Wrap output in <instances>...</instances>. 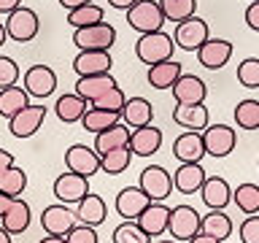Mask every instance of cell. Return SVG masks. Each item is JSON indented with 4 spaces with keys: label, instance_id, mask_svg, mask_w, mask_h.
I'll list each match as a JSON object with an SVG mask.
<instances>
[{
    "label": "cell",
    "instance_id": "d590c367",
    "mask_svg": "<svg viewBox=\"0 0 259 243\" xmlns=\"http://www.w3.org/2000/svg\"><path fill=\"white\" fill-rule=\"evenodd\" d=\"M27 189V173L19 165H11L0 173V192L8 197H22V192Z\"/></svg>",
    "mask_w": 259,
    "mask_h": 243
},
{
    "label": "cell",
    "instance_id": "e0dca14e",
    "mask_svg": "<svg viewBox=\"0 0 259 243\" xmlns=\"http://www.w3.org/2000/svg\"><path fill=\"white\" fill-rule=\"evenodd\" d=\"M167 219H170V208L165 202H149L141 216L135 219V224L149 235V238H162L167 232Z\"/></svg>",
    "mask_w": 259,
    "mask_h": 243
},
{
    "label": "cell",
    "instance_id": "1f68e13d",
    "mask_svg": "<svg viewBox=\"0 0 259 243\" xmlns=\"http://www.w3.org/2000/svg\"><path fill=\"white\" fill-rule=\"evenodd\" d=\"M130 162H133L130 146H119V149H111V151L100 154V170L108 176H121L130 168Z\"/></svg>",
    "mask_w": 259,
    "mask_h": 243
},
{
    "label": "cell",
    "instance_id": "277c9868",
    "mask_svg": "<svg viewBox=\"0 0 259 243\" xmlns=\"http://www.w3.org/2000/svg\"><path fill=\"white\" fill-rule=\"evenodd\" d=\"M124 14H127V24L135 32H141V35L143 32H157L165 24V16H162V8L157 0H138Z\"/></svg>",
    "mask_w": 259,
    "mask_h": 243
},
{
    "label": "cell",
    "instance_id": "ee69618b",
    "mask_svg": "<svg viewBox=\"0 0 259 243\" xmlns=\"http://www.w3.org/2000/svg\"><path fill=\"white\" fill-rule=\"evenodd\" d=\"M16 81H19V65H16V60L0 54V89L14 87Z\"/></svg>",
    "mask_w": 259,
    "mask_h": 243
},
{
    "label": "cell",
    "instance_id": "7c38bea8",
    "mask_svg": "<svg viewBox=\"0 0 259 243\" xmlns=\"http://www.w3.org/2000/svg\"><path fill=\"white\" fill-rule=\"evenodd\" d=\"M24 92L30 97H38V100H44V97L54 95L57 89V73L49 68V65H32V68L24 70Z\"/></svg>",
    "mask_w": 259,
    "mask_h": 243
},
{
    "label": "cell",
    "instance_id": "db71d44e",
    "mask_svg": "<svg viewBox=\"0 0 259 243\" xmlns=\"http://www.w3.org/2000/svg\"><path fill=\"white\" fill-rule=\"evenodd\" d=\"M38 243H65V238H57V235H49V238H40Z\"/></svg>",
    "mask_w": 259,
    "mask_h": 243
},
{
    "label": "cell",
    "instance_id": "e575fe53",
    "mask_svg": "<svg viewBox=\"0 0 259 243\" xmlns=\"http://www.w3.org/2000/svg\"><path fill=\"white\" fill-rule=\"evenodd\" d=\"M232 202L238 206L240 214H246V216L259 214V186L251 184V181L238 184V189H232Z\"/></svg>",
    "mask_w": 259,
    "mask_h": 243
},
{
    "label": "cell",
    "instance_id": "bcb514c9",
    "mask_svg": "<svg viewBox=\"0 0 259 243\" xmlns=\"http://www.w3.org/2000/svg\"><path fill=\"white\" fill-rule=\"evenodd\" d=\"M246 24L254 32H259V0H251L246 8Z\"/></svg>",
    "mask_w": 259,
    "mask_h": 243
},
{
    "label": "cell",
    "instance_id": "11a10c76",
    "mask_svg": "<svg viewBox=\"0 0 259 243\" xmlns=\"http://www.w3.org/2000/svg\"><path fill=\"white\" fill-rule=\"evenodd\" d=\"M6 40H8V35H6V24H3V22H0V46H3V44H6Z\"/></svg>",
    "mask_w": 259,
    "mask_h": 243
},
{
    "label": "cell",
    "instance_id": "5bb4252c",
    "mask_svg": "<svg viewBox=\"0 0 259 243\" xmlns=\"http://www.w3.org/2000/svg\"><path fill=\"white\" fill-rule=\"evenodd\" d=\"M162 141H165V135H162L159 127L143 125V127H135L130 133L127 146L133 151V157H151V154H157L162 149Z\"/></svg>",
    "mask_w": 259,
    "mask_h": 243
},
{
    "label": "cell",
    "instance_id": "836d02e7",
    "mask_svg": "<svg viewBox=\"0 0 259 243\" xmlns=\"http://www.w3.org/2000/svg\"><path fill=\"white\" fill-rule=\"evenodd\" d=\"M121 116L119 113H111V111H103V108H89L84 111V116H81V127L87 130V133H92V135H97V133H103V130H108L111 125H116Z\"/></svg>",
    "mask_w": 259,
    "mask_h": 243
},
{
    "label": "cell",
    "instance_id": "f1b7e54d",
    "mask_svg": "<svg viewBox=\"0 0 259 243\" xmlns=\"http://www.w3.org/2000/svg\"><path fill=\"white\" fill-rule=\"evenodd\" d=\"M232 219L224 214L222 208H210L205 216L200 219V232H205V235H210V238H216V240H227L232 235Z\"/></svg>",
    "mask_w": 259,
    "mask_h": 243
},
{
    "label": "cell",
    "instance_id": "484cf974",
    "mask_svg": "<svg viewBox=\"0 0 259 243\" xmlns=\"http://www.w3.org/2000/svg\"><path fill=\"white\" fill-rule=\"evenodd\" d=\"M111 87H116V78L111 73H97V76H78L76 81V95L84 97L87 103L97 100L100 95H105Z\"/></svg>",
    "mask_w": 259,
    "mask_h": 243
},
{
    "label": "cell",
    "instance_id": "d6a6232c",
    "mask_svg": "<svg viewBox=\"0 0 259 243\" xmlns=\"http://www.w3.org/2000/svg\"><path fill=\"white\" fill-rule=\"evenodd\" d=\"M30 103V95L24 92V87H6L0 89V116L11 119L14 113H19L24 105Z\"/></svg>",
    "mask_w": 259,
    "mask_h": 243
},
{
    "label": "cell",
    "instance_id": "ba28073f",
    "mask_svg": "<svg viewBox=\"0 0 259 243\" xmlns=\"http://www.w3.org/2000/svg\"><path fill=\"white\" fill-rule=\"evenodd\" d=\"M138 186H141L143 194L151 202H162V200L170 197V192H173V176H170L162 165H149V168H143Z\"/></svg>",
    "mask_w": 259,
    "mask_h": 243
},
{
    "label": "cell",
    "instance_id": "83f0119b",
    "mask_svg": "<svg viewBox=\"0 0 259 243\" xmlns=\"http://www.w3.org/2000/svg\"><path fill=\"white\" fill-rule=\"evenodd\" d=\"M184 73L181 62L178 60H165V62H157V65H149V73H146V78H149V84L154 89H170L176 84V78Z\"/></svg>",
    "mask_w": 259,
    "mask_h": 243
},
{
    "label": "cell",
    "instance_id": "f907efd6",
    "mask_svg": "<svg viewBox=\"0 0 259 243\" xmlns=\"http://www.w3.org/2000/svg\"><path fill=\"white\" fill-rule=\"evenodd\" d=\"M138 0H108V6L111 8H119V11H127L130 6H135Z\"/></svg>",
    "mask_w": 259,
    "mask_h": 243
},
{
    "label": "cell",
    "instance_id": "6f0895ef",
    "mask_svg": "<svg viewBox=\"0 0 259 243\" xmlns=\"http://www.w3.org/2000/svg\"><path fill=\"white\" fill-rule=\"evenodd\" d=\"M157 243H178V240H173V238H159Z\"/></svg>",
    "mask_w": 259,
    "mask_h": 243
},
{
    "label": "cell",
    "instance_id": "c3c4849f",
    "mask_svg": "<svg viewBox=\"0 0 259 243\" xmlns=\"http://www.w3.org/2000/svg\"><path fill=\"white\" fill-rule=\"evenodd\" d=\"M19 6H22V0H0V14H11Z\"/></svg>",
    "mask_w": 259,
    "mask_h": 243
},
{
    "label": "cell",
    "instance_id": "cb8c5ba5",
    "mask_svg": "<svg viewBox=\"0 0 259 243\" xmlns=\"http://www.w3.org/2000/svg\"><path fill=\"white\" fill-rule=\"evenodd\" d=\"M76 219L81 224H89V227H100L105 222V216H108V208H105V200L100 194H84L78 202H76Z\"/></svg>",
    "mask_w": 259,
    "mask_h": 243
},
{
    "label": "cell",
    "instance_id": "603a6c76",
    "mask_svg": "<svg viewBox=\"0 0 259 243\" xmlns=\"http://www.w3.org/2000/svg\"><path fill=\"white\" fill-rule=\"evenodd\" d=\"M30 219H32L30 206H27V202H24L22 197H14L11 206L6 208L3 219H0V227H3L8 235H22V232H27Z\"/></svg>",
    "mask_w": 259,
    "mask_h": 243
},
{
    "label": "cell",
    "instance_id": "f5cc1de1",
    "mask_svg": "<svg viewBox=\"0 0 259 243\" xmlns=\"http://www.w3.org/2000/svg\"><path fill=\"white\" fill-rule=\"evenodd\" d=\"M11 200H14V197H8V194H3V192H0V219H3V214H6V208L11 206Z\"/></svg>",
    "mask_w": 259,
    "mask_h": 243
},
{
    "label": "cell",
    "instance_id": "60d3db41",
    "mask_svg": "<svg viewBox=\"0 0 259 243\" xmlns=\"http://www.w3.org/2000/svg\"><path fill=\"white\" fill-rule=\"evenodd\" d=\"M113 243H151V238L135 222H127L124 219V222L113 230Z\"/></svg>",
    "mask_w": 259,
    "mask_h": 243
},
{
    "label": "cell",
    "instance_id": "52a82bcc",
    "mask_svg": "<svg viewBox=\"0 0 259 243\" xmlns=\"http://www.w3.org/2000/svg\"><path fill=\"white\" fill-rule=\"evenodd\" d=\"M200 211L192 206H176L170 208V219H167V235L173 240H189L200 232Z\"/></svg>",
    "mask_w": 259,
    "mask_h": 243
},
{
    "label": "cell",
    "instance_id": "f546056e",
    "mask_svg": "<svg viewBox=\"0 0 259 243\" xmlns=\"http://www.w3.org/2000/svg\"><path fill=\"white\" fill-rule=\"evenodd\" d=\"M87 108H89V103L84 100V97H78L76 92L57 97V103H54L57 119L65 122V125H76V122H81V116H84Z\"/></svg>",
    "mask_w": 259,
    "mask_h": 243
},
{
    "label": "cell",
    "instance_id": "681fc988",
    "mask_svg": "<svg viewBox=\"0 0 259 243\" xmlns=\"http://www.w3.org/2000/svg\"><path fill=\"white\" fill-rule=\"evenodd\" d=\"M57 3H60L62 8H78V6H87V3H95V0H57Z\"/></svg>",
    "mask_w": 259,
    "mask_h": 243
},
{
    "label": "cell",
    "instance_id": "7dc6e473",
    "mask_svg": "<svg viewBox=\"0 0 259 243\" xmlns=\"http://www.w3.org/2000/svg\"><path fill=\"white\" fill-rule=\"evenodd\" d=\"M11 165H16V162H14V154L6 151V149H0V173H3L6 168H11Z\"/></svg>",
    "mask_w": 259,
    "mask_h": 243
},
{
    "label": "cell",
    "instance_id": "74e56055",
    "mask_svg": "<svg viewBox=\"0 0 259 243\" xmlns=\"http://www.w3.org/2000/svg\"><path fill=\"white\" fill-rule=\"evenodd\" d=\"M103 19H105V11H103V6H97V3H87V6H78V8H70L68 11V24L73 30L87 27V24H97Z\"/></svg>",
    "mask_w": 259,
    "mask_h": 243
},
{
    "label": "cell",
    "instance_id": "3957f363",
    "mask_svg": "<svg viewBox=\"0 0 259 243\" xmlns=\"http://www.w3.org/2000/svg\"><path fill=\"white\" fill-rule=\"evenodd\" d=\"M3 24H6L8 40H16V44H30V40L38 35V30H40L38 14L32 11V8H27V6H19V8H14L11 14H6Z\"/></svg>",
    "mask_w": 259,
    "mask_h": 243
},
{
    "label": "cell",
    "instance_id": "d6986e66",
    "mask_svg": "<svg viewBox=\"0 0 259 243\" xmlns=\"http://www.w3.org/2000/svg\"><path fill=\"white\" fill-rule=\"evenodd\" d=\"M202 181H205V168L200 162H181L173 170V189L181 194H194L200 192Z\"/></svg>",
    "mask_w": 259,
    "mask_h": 243
},
{
    "label": "cell",
    "instance_id": "7a4b0ae2",
    "mask_svg": "<svg viewBox=\"0 0 259 243\" xmlns=\"http://www.w3.org/2000/svg\"><path fill=\"white\" fill-rule=\"evenodd\" d=\"M173 49H176L173 35H167L165 30L143 32V35L135 40V57L143 65H157V62L170 60V57H173Z\"/></svg>",
    "mask_w": 259,
    "mask_h": 243
},
{
    "label": "cell",
    "instance_id": "5b68a950",
    "mask_svg": "<svg viewBox=\"0 0 259 243\" xmlns=\"http://www.w3.org/2000/svg\"><path fill=\"white\" fill-rule=\"evenodd\" d=\"M200 135H202L205 154L213 159H224L227 154H232L235 146H238V133H235L230 125H208Z\"/></svg>",
    "mask_w": 259,
    "mask_h": 243
},
{
    "label": "cell",
    "instance_id": "ffe728a7",
    "mask_svg": "<svg viewBox=\"0 0 259 243\" xmlns=\"http://www.w3.org/2000/svg\"><path fill=\"white\" fill-rule=\"evenodd\" d=\"M149 197L143 194L141 186H124L119 194H116V202H113V208H116V214L121 219H127V222H135L138 216H141V211L149 206Z\"/></svg>",
    "mask_w": 259,
    "mask_h": 243
},
{
    "label": "cell",
    "instance_id": "8d00e7d4",
    "mask_svg": "<svg viewBox=\"0 0 259 243\" xmlns=\"http://www.w3.org/2000/svg\"><path fill=\"white\" fill-rule=\"evenodd\" d=\"M165 22H184L197 14V0H157Z\"/></svg>",
    "mask_w": 259,
    "mask_h": 243
},
{
    "label": "cell",
    "instance_id": "2e32d148",
    "mask_svg": "<svg viewBox=\"0 0 259 243\" xmlns=\"http://www.w3.org/2000/svg\"><path fill=\"white\" fill-rule=\"evenodd\" d=\"M232 57V44L227 38H208L197 49V62L208 70H222Z\"/></svg>",
    "mask_w": 259,
    "mask_h": 243
},
{
    "label": "cell",
    "instance_id": "f6af8a7d",
    "mask_svg": "<svg viewBox=\"0 0 259 243\" xmlns=\"http://www.w3.org/2000/svg\"><path fill=\"white\" fill-rule=\"evenodd\" d=\"M238 235L243 243H259V216L251 214L243 219V224L238 227Z\"/></svg>",
    "mask_w": 259,
    "mask_h": 243
},
{
    "label": "cell",
    "instance_id": "ab89813d",
    "mask_svg": "<svg viewBox=\"0 0 259 243\" xmlns=\"http://www.w3.org/2000/svg\"><path fill=\"white\" fill-rule=\"evenodd\" d=\"M124 100H127V95L121 92V87H111L105 95H100L97 100H92L89 105L92 108H103V111H111V113H121V108H124Z\"/></svg>",
    "mask_w": 259,
    "mask_h": 243
},
{
    "label": "cell",
    "instance_id": "7bdbcfd3",
    "mask_svg": "<svg viewBox=\"0 0 259 243\" xmlns=\"http://www.w3.org/2000/svg\"><path fill=\"white\" fill-rule=\"evenodd\" d=\"M65 243H100V238H97V230L89 224H76L70 227L68 232H65Z\"/></svg>",
    "mask_w": 259,
    "mask_h": 243
},
{
    "label": "cell",
    "instance_id": "30bf717a",
    "mask_svg": "<svg viewBox=\"0 0 259 243\" xmlns=\"http://www.w3.org/2000/svg\"><path fill=\"white\" fill-rule=\"evenodd\" d=\"M65 168L70 173H78L84 178H92L95 173H100V154H97L92 146L84 143H73L68 151H65Z\"/></svg>",
    "mask_w": 259,
    "mask_h": 243
},
{
    "label": "cell",
    "instance_id": "f35d334b",
    "mask_svg": "<svg viewBox=\"0 0 259 243\" xmlns=\"http://www.w3.org/2000/svg\"><path fill=\"white\" fill-rule=\"evenodd\" d=\"M235 125L240 130H259V100H240L232 111Z\"/></svg>",
    "mask_w": 259,
    "mask_h": 243
},
{
    "label": "cell",
    "instance_id": "9f6ffc18",
    "mask_svg": "<svg viewBox=\"0 0 259 243\" xmlns=\"http://www.w3.org/2000/svg\"><path fill=\"white\" fill-rule=\"evenodd\" d=\"M0 243H11V235H8L3 227H0Z\"/></svg>",
    "mask_w": 259,
    "mask_h": 243
},
{
    "label": "cell",
    "instance_id": "ac0fdd59",
    "mask_svg": "<svg viewBox=\"0 0 259 243\" xmlns=\"http://www.w3.org/2000/svg\"><path fill=\"white\" fill-rule=\"evenodd\" d=\"M200 197L208 206V211L210 208L224 211L232 202V186L227 184V178H222V176H205V181L200 186Z\"/></svg>",
    "mask_w": 259,
    "mask_h": 243
},
{
    "label": "cell",
    "instance_id": "816d5d0a",
    "mask_svg": "<svg viewBox=\"0 0 259 243\" xmlns=\"http://www.w3.org/2000/svg\"><path fill=\"white\" fill-rule=\"evenodd\" d=\"M186 243H222V240L210 238V235H205V232H197V235H194V238H189Z\"/></svg>",
    "mask_w": 259,
    "mask_h": 243
},
{
    "label": "cell",
    "instance_id": "d4e9b609",
    "mask_svg": "<svg viewBox=\"0 0 259 243\" xmlns=\"http://www.w3.org/2000/svg\"><path fill=\"white\" fill-rule=\"evenodd\" d=\"M111 52H78L73 60V70L78 76H97V73H111Z\"/></svg>",
    "mask_w": 259,
    "mask_h": 243
},
{
    "label": "cell",
    "instance_id": "8fae6325",
    "mask_svg": "<svg viewBox=\"0 0 259 243\" xmlns=\"http://www.w3.org/2000/svg\"><path fill=\"white\" fill-rule=\"evenodd\" d=\"M76 211H70L65 202H54V206H46L44 214H40V227H44L46 235H57V238H65V232L70 227H76Z\"/></svg>",
    "mask_w": 259,
    "mask_h": 243
},
{
    "label": "cell",
    "instance_id": "4316f807",
    "mask_svg": "<svg viewBox=\"0 0 259 243\" xmlns=\"http://www.w3.org/2000/svg\"><path fill=\"white\" fill-rule=\"evenodd\" d=\"M121 119H124L127 127H143V125H151L154 119V105L146 100V97H130V100H124V108H121L119 113Z\"/></svg>",
    "mask_w": 259,
    "mask_h": 243
},
{
    "label": "cell",
    "instance_id": "4dcf8cb0",
    "mask_svg": "<svg viewBox=\"0 0 259 243\" xmlns=\"http://www.w3.org/2000/svg\"><path fill=\"white\" fill-rule=\"evenodd\" d=\"M130 141V127L121 125V122H116V125H111L108 130H103V133L95 135V146L92 149L97 154H105L111 149H119V146H127Z\"/></svg>",
    "mask_w": 259,
    "mask_h": 243
},
{
    "label": "cell",
    "instance_id": "7402d4cb",
    "mask_svg": "<svg viewBox=\"0 0 259 243\" xmlns=\"http://www.w3.org/2000/svg\"><path fill=\"white\" fill-rule=\"evenodd\" d=\"M173 122L184 130H197V133H202L210 125V116H208L205 103H192V105H176Z\"/></svg>",
    "mask_w": 259,
    "mask_h": 243
},
{
    "label": "cell",
    "instance_id": "6da1fadb",
    "mask_svg": "<svg viewBox=\"0 0 259 243\" xmlns=\"http://www.w3.org/2000/svg\"><path fill=\"white\" fill-rule=\"evenodd\" d=\"M73 44H76L78 52H111V46L116 44V27L108 22L76 27L73 30Z\"/></svg>",
    "mask_w": 259,
    "mask_h": 243
},
{
    "label": "cell",
    "instance_id": "4fadbf2b",
    "mask_svg": "<svg viewBox=\"0 0 259 243\" xmlns=\"http://www.w3.org/2000/svg\"><path fill=\"white\" fill-rule=\"evenodd\" d=\"M54 197L65 202V206H76V202L84 197V194H89V178L78 176V173H62L54 178V186H52Z\"/></svg>",
    "mask_w": 259,
    "mask_h": 243
},
{
    "label": "cell",
    "instance_id": "44dd1931",
    "mask_svg": "<svg viewBox=\"0 0 259 243\" xmlns=\"http://www.w3.org/2000/svg\"><path fill=\"white\" fill-rule=\"evenodd\" d=\"M173 157L178 162H202L205 157V146H202V135L197 130H186L173 141Z\"/></svg>",
    "mask_w": 259,
    "mask_h": 243
},
{
    "label": "cell",
    "instance_id": "b9f144b4",
    "mask_svg": "<svg viewBox=\"0 0 259 243\" xmlns=\"http://www.w3.org/2000/svg\"><path fill=\"white\" fill-rule=\"evenodd\" d=\"M238 84L246 89H259V57H246L238 65Z\"/></svg>",
    "mask_w": 259,
    "mask_h": 243
},
{
    "label": "cell",
    "instance_id": "9a60e30c",
    "mask_svg": "<svg viewBox=\"0 0 259 243\" xmlns=\"http://www.w3.org/2000/svg\"><path fill=\"white\" fill-rule=\"evenodd\" d=\"M173 89V100L176 105H192V103H205V95H208V87L205 81L194 73H181L176 78V84L170 87Z\"/></svg>",
    "mask_w": 259,
    "mask_h": 243
},
{
    "label": "cell",
    "instance_id": "8992f818",
    "mask_svg": "<svg viewBox=\"0 0 259 243\" xmlns=\"http://www.w3.org/2000/svg\"><path fill=\"white\" fill-rule=\"evenodd\" d=\"M210 38V30H208V22L200 19L197 14L189 16V19L178 22L176 24V32H173V44L184 52H197V49Z\"/></svg>",
    "mask_w": 259,
    "mask_h": 243
},
{
    "label": "cell",
    "instance_id": "9c48e42d",
    "mask_svg": "<svg viewBox=\"0 0 259 243\" xmlns=\"http://www.w3.org/2000/svg\"><path fill=\"white\" fill-rule=\"evenodd\" d=\"M44 119H46V105L27 103L19 113H14L8 119V133L14 138H32L44 125Z\"/></svg>",
    "mask_w": 259,
    "mask_h": 243
}]
</instances>
